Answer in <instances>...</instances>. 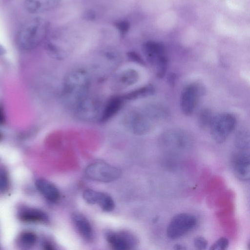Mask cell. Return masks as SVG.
Masks as SVG:
<instances>
[{
	"label": "cell",
	"instance_id": "1",
	"mask_svg": "<svg viewBox=\"0 0 250 250\" xmlns=\"http://www.w3.org/2000/svg\"><path fill=\"white\" fill-rule=\"evenodd\" d=\"M90 85L91 77L88 71L81 67L73 68L63 80L62 97L67 103L75 106L89 95Z\"/></svg>",
	"mask_w": 250,
	"mask_h": 250
},
{
	"label": "cell",
	"instance_id": "2",
	"mask_svg": "<svg viewBox=\"0 0 250 250\" xmlns=\"http://www.w3.org/2000/svg\"><path fill=\"white\" fill-rule=\"evenodd\" d=\"M48 29L47 21L40 17L27 20L19 28L16 43L22 50H30L38 46L45 38Z\"/></svg>",
	"mask_w": 250,
	"mask_h": 250
},
{
	"label": "cell",
	"instance_id": "3",
	"mask_svg": "<svg viewBox=\"0 0 250 250\" xmlns=\"http://www.w3.org/2000/svg\"><path fill=\"white\" fill-rule=\"evenodd\" d=\"M158 143L165 152L180 154L191 149L193 140L188 131L174 128L163 132L159 137Z\"/></svg>",
	"mask_w": 250,
	"mask_h": 250
},
{
	"label": "cell",
	"instance_id": "4",
	"mask_svg": "<svg viewBox=\"0 0 250 250\" xmlns=\"http://www.w3.org/2000/svg\"><path fill=\"white\" fill-rule=\"evenodd\" d=\"M143 52L147 61L155 66L158 77L163 78L167 69L168 59L166 49L162 42H147L143 45Z\"/></svg>",
	"mask_w": 250,
	"mask_h": 250
},
{
	"label": "cell",
	"instance_id": "5",
	"mask_svg": "<svg viewBox=\"0 0 250 250\" xmlns=\"http://www.w3.org/2000/svg\"><path fill=\"white\" fill-rule=\"evenodd\" d=\"M236 124L235 117L230 113L213 116L209 127L212 138L218 143L225 142L233 131Z\"/></svg>",
	"mask_w": 250,
	"mask_h": 250
},
{
	"label": "cell",
	"instance_id": "6",
	"mask_svg": "<svg viewBox=\"0 0 250 250\" xmlns=\"http://www.w3.org/2000/svg\"><path fill=\"white\" fill-rule=\"evenodd\" d=\"M85 174L93 181L109 183L118 179L122 175V171L110 164L98 162L88 166L85 168Z\"/></svg>",
	"mask_w": 250,
	"mask_h": 250
},
{
	"label": "cell",
	"instance_id": "7",
	"mask_svg": "<svg viewBox=\"0 0 250 250\" xmlns=\"http://www.w3.org/2000/svg\"><path fill=\"white\" fill-rule=\"evenodd\" d=\"M153 122L144 111L138 110L128 112L123 120L124 125L137 135H145L149 132L153 126Z\"/></svg>",
	"mask_w": 250,
	"mask_h": 250
},
{
	"label": "cell",
	"instance_id": "8",
	"mask_svg": "<svg viewBox=\"0 0 250 250\" xmlns=\"http://www.w3.org/2000/svg\"><path fill=\"white\" fill-rule=\"evenodd\" d=\"M196 223V217L191 214L182 213L177 214L168 225L167 235L171 239L179 238L192 229Z\"/></svg>",
	"mask_w": 250,
	"mask_h": 250
},
{
	"label": "cell",
	"instance_id": "9",
	"mask_svg": "<svg viewBox=\"0 0 250 250\" xmlns=\"http://www.w3.org/2000/svg\"><path fill=\"white\" fill-rule=\"evenodd\" d=\"M104 236L112 250H134L138 245L137 238L129 231L107 230Z\"/></svg>",
	"mask_w": 250,
	"mask_h": 250
},
{
	"label": "cell",
	"instance_id": "10",
	"mask_svg": "<svg viewBox=\"0 0 250 250\" xmlns=\"http://www.w3.org/2000/svg\"><path fill=\"white\" fill-rule=\"evenodd\" d=\"M203 91V87L196 83L190 84L183 89L180 104L181 110L185 115L189 116L193 113Z\"/></svg>",
	"mask_w": 250,
	"mask_h": 250
},
{
	"label": "cell",
	"instance_id": "11",
	"mask_svg": "<svg viewBox=\"0 0 250 250\" xmlns=\"http://www.w3.org/2000/svg\"><path fill=\"white\" fill-rule=\"evenodd\" d=\"M232 167L235 175L240 180H250V153L241 151L234 155Z\"/></svg>",
	"mask_w": 250,
	"mask_h": 250
},
{
	"label": "cell",
	"instance_id": "12",
	"mask_svg": "<svg viewBox=\"0 0 250 250\" xmlns=\"http://www.w3.org/2000/svg\"><path fill=\"white\" fill-rule=\"evenodd\" d=\"M35 186L39 192L49 202L55 203L59 200V190L51 182L45 179L39 178L36 180Z\"/></svg>",
	"mask_w": 250,
	"mask_h": 250
},
{
	"label": "cell",
	"instance_id": "13",
	"mask_svg": "<svg viewBox=\"0 0 250 250\" xmlns=\"http://www.w3.org/2000/svg\"><path fill=\"white\" fill-rule=\"evenodd\" d=\"M60 1L55 0H25L23 2L25 9L31 14H38L52 10L59 6Z\"/></svg>",
	"mask_w": 250,
	"mask_h": 250
},
{
	"label": "cell",
	"instance_id": "14",
	"mask_svg": "<svg viewBox=\"0 0 250 250\" xmlns=\"http://www.w3.org/2000/svg\"><path fill=\"white\" fill-rule=\"evenodd\" d=\"M138 80V73L134 69H128L123 71L115 78L113 86L116 90H122L135 84Z\"/></svg>",
	"mask_w": 250,
	"mask_h": 250
},
{
	"label": "cell",
	"instance_id": "15",
	"mask_svg": "<svg viewBox=\"0 0 250 250\" xmlns=\"http://www.w3.org/2000/svg\"><path fill=\"white\" fill-rule=\"evenodd\" d=\"M19 218L26 222H46L47 215L42 210L30 207H23L18 211Z\"/></svg>",
	"mask_w": 250,
	"mask_h": 250
},
{
	"label": "cell",
	"instance_id": "16",
	"mask_svg": "<svg viewBox=\"0 0 250 250\" xmlns=\"http://www.w3.org/2000/svg\"><path fill=\"white\" fill-rule=\"evenodd\" d=\"M123 98L119 96L111 97L104 107L100 117L101 122L104 123L114 117L121 109Z\"/></svg>",
	"mask_w": 250,
	"mask_h": 250
},
{
	"label": "cell",
	"instance_id": "17",
	"mask_svg": "<svg viewBox=\"0 0 250 250\" xmlns=\"http://www.w3.org/2000/svg\"><path fill=\"white\" fill-rule=\"evenodd\" d=\"M72 219L80 235L86 240L91 241L93 238V231L89 221L79 213H74Z\"/></svg>",
	"mask_w": 250,
	"mask_h": 250
},
{
	"label": "cell",
	"instance_id": "18",
	"mask_svg": "<svg viewBox=\"0 0 250 250\" xmlns=\"http://www.w3.org/2000/svg\"><path fill=\"white\" fill-rule=\"evenodd\" d=\"M181 162L180 154L169 152H165L161 161L162 166L170 171L177 170L180 167Z\"/></svg>",
	"mask_w": 250,
	"mask_h": 250
},
{
	"label": "cell",
	"instance_id": "19",
	"mask_svg": "<svg viewBox=\"0 0 250 250\" xmlns=\"http://www.w3.org/2000/svg\"><path fill=\"white\" fill-rule=\"evenodd\" d=\"M154 92V87L151 84H149L126 94L123 99L128 100H134L149 96L153 94Z\"/></svg>",
	"mask_w": 250,
	"mask_h": 250
},
{
	"label": "cell",
	"instance_id": "20",
	"mask_svg": "<svg viewBox=\"0 0 250 250\" xmlns=\"http://www.w3.org/2000/svg\"><path fill=\"white\" fill-rule=\"evenodd\" d=\"M97 204H98L100 208L106 212H110L115 208L114 201L112 197L106 193L101 191Z\"/></svg>",
	"mask_w": 250,
	"mask_h": 250
},
{
	"label": "cell",
	"instance_id": "21",
	"mask_svg": "<svg viewBox=\"0 0 250 250\" xmlns=\"http://www.w3.org/2000/svg\"><path fill=\"white\" fill-rule=\"evenodd\" d=\"M37 240L36 235L31 231H24L20 235V242L26 247L33 246Z\"/></svg>",
	"mask_w": 250,
	"mask_h": 250
},
{
	"label": "cell",
	"instance_id": "22",
	"mask_svg": "<svg viewBox=\"0 0 250 250\" xmlns=\"http://www.w3.org/2000/svg\"><path fill=\"white\" fill-rule=\"evenodd\" d=\"M213 117L207 110L201 111L198 116V123L199 126L203 128L209 127Z\"/></svg>",
	"mask_w": 250,
	"mask_h": 250
},
{
	"label": "cell",
	"instance_id": "23",
	"mask_svg": "<svg viewBox=\"0 0 250 250\" xmlns=\"http://www.w3.org/2000/svg\"><path fill=\"white\" fill-rule=\"evenodd\" d=\"M10 181L6 170L1 168L0 171V189L2 193L6 192L9 188Z\"/></svg>",
	"mask_w": 250,
	"mask_h": 250
},
{
	"label": "cell",
	"instance_id": "24",
	"mask_svg": "<svg viewBox=\"0 0 250 250\" xmlns=\"http://www.w3.org/2000/svg\"><path fill=\"white\" fill-rule=\"evenodd\" d=\"M98 191L93 189H85L83 194L84 201L89 204H96Z\"/></svg>",
	"mask_w": 250,
	"mask_h": 250
},
{
	"label": "cell",
	"instance_id": "25",
	"mask_svg": "<svg viewBox=\"0 0 250 250\" xmlns=\"http://www.w3.org/2000/svg\"><path fill=\"white\" fill-rule=\"evenodd\" d=\"M228 245V240L225 237H222L214 242L209 250H227Z\"/></svg>",
	"mask_w": 250,
	"mask_h": 250
},
{
	"label": "cell",
	"instance_id": "26",
	"mask_svg": "<svg viewBox=\"0 0 250 250\" xmlns=\"http://www.w3.org/2000/svg\"><path fill=\"white\" fill-rule=\"evenodd\" d=\"M194 245L197 250H205L208 246V242L205 238L198 236L194 239Z\"/></svg>",
	"mask_w": 250,
	"mask_h": 250
},
{
	"label": "cell",
	"instance_id": "27",
	"mask_svg": "<svg viewBox=\"0 0 250 250\" xmlns=\"http://www.w3.org/2000/svg\"><path fill=\"white\" fill-rule=\"evenodd\" d=\"M129 26V23L125 21H120L116 23V26L122 34H124L127 32Z\"/></svg>",
	"mask_w": 250,
	"mask_h": 250
},
{
	"label": "cell",
	"instance_id": "28",
	"mask_svg": "<svg viewBox=\"0 0 250 250\" xmlns=\"http://www.w3.org/2000/svg\"><path fill=\"white\" fill-rule=\"evenodd\" d=\"M127 56L131 61L139 64L144 65L145 62L142 58L135 52H130L127 53Z\"/></svg>",
	"mask_w": 250,
	"mask_h": 250
},
{
	"label": "cell",
	"instance_id": "29",
	"mask_svg": "<svg viewBox=\"0 0 250 250\" xmlns=\"http://www.w3.org/2000/svg\"><path fill=\"white\" fill-rule=\"evenodd\" d=\"M42 248L43 250H56L51 243L46 241L42 243Z\"/></svg>",
	"mask_w": 250,
	"mask_h": 250
},
{
	"label": "cell",
	"instance_id": "30",
	"mask_svg": "<svg viewBox=\"0 0 250 250\" xmlns=\"http://www.w3.org/2000/svg\"><path fill=\"white\" fill-rule=\"evenodd\" d=\"M173 250H187L186 247L180 244H176L173 246Z\"/></svg>",
	"mask_w": 250,
	"mask_h": 250
},
{
	"label": "cell",
	"instance_id": "31",
	"mask_svg": "<svg viewBox=\"0 0 250 250\" xmlns=\"http://www.w3.org/2000/svg\"><path fill=\"white\" fill-rule=\"evenodd\" d=\"M0 122L1 124H2L5 122V117L1 107L0 108Z\"/></svg>",
	"mask_w": 250,
	"mask_h": 250
},
{
	"label": "cell",
	"instance_id": "32",
	"mask_svg": "<svg viewBox=\"0 0 250 250\" xmlns=\"http://www.w3.org/2000/svg\"><path fill=\"white\" fill-rule=\"evenodd\" d=\"M248 249L249 250H250V242L248 244Z\"/></svg>",
	"mask_w": 250,
	"mask_h": 250
}]
</instances>
